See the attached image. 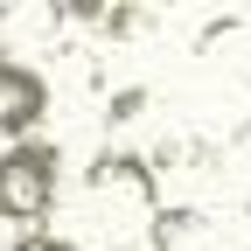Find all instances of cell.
<instances>
[{"label": "cell", "mask_w": 251, "mask_h": 251, "mask_svg": "<svg viewBox=\"0 0 251 251\" xmlns=\"http://www.w3.org/2000/svg\"><path fill=\"white\" fill-rule=\"evenodd\" d=\"M119 251H133V244H119Z\"/></svg>", "instance_id": "ba28073f"}, {"label": "cell", "mask_w": 251, "mask_h": 251, "mask_svg": "<svg viewBox=\"0 0 251 251\" xmlns=\"http://www.w3.org/2000/svg\"><path fill=\"white\" fill-rule=\"evenodd\" d=\"M63 28H70V7L63 0H14V7H0V56L21 63V56L63 42Z\"/></svg>", "instance_id": "3957f363"}, {"label": "cell", "mask_w": 251, "mask_h": 251, "mask_svg": "<svg viewBox=\"0 0 251 251\" xmlns=\"http://www.w3.org/2000/svg\"><path fill=\"white\" fill-rule=\"evenodd\" d=\"M202 237H209V216H202V209H153L147 251H196Z\"/></svg>", "instance_id": "5b68a950"}, {"label": "cell", "mask_w": 251, "mask_h": 251, "mask_svg": "<svg viewBox=\"0 0 251 251\" xmlns=\"http://www.w3.org/2000/svg\"><path fill=\"white\" fill-rule=\"evenodd\" d=\"M0 63H7V56H0Z\"/></svg>", "instance_id": "9c48e42d"}, {"label": "cell", "mask_w": 251, "mask_h": 251, "mask_svg": "<svg viewBox=\"0 0 251 251\" xmlns=\"http://www.w3.org/2000/svg\"><path fill=\"white\" fill-rule=\"evenodd\" d=\"M7 251H77V237H63V230H21Z\"/></svg>", "instance_id": "52a82bcc"}, {"label": "cell", "mask_w": 251, "mask_h": 251, "mask_svg": "<svg viewBox=\"0 0 251 251\" xmlns=\"http://www.w3.org/2000/svg\"><path fill=\"white\" fill-rule=\"evenodd\" d=\"M63 188V147L56 140H21L0 153V224H28L35 230L42 216L56 209Z\"/></svg>", "instance_id": "6da1fadb"}, {"label": "cell", "mask_w": 251, "mask_h": 251, "mask_svg": "<svg viewBox=\"0 0 251 251\" xmlns=\"http://www.w3.org/2000/svg\"><path fill=\"white\" fill-rule=\"evenodd\" d=\"M147 105H153V91H147V84H119L112 98H105V112H98V119L112 126V133H119V126H133V119H147Z\"/></svg>", "instance_id": "8992f818"}, {"label": "cell", "mask_w": 251, "mask_h": 251, "mask_svg": "<svg viewBox=\"0 0 251 251\" xmlns=\"http://www.w3.org/2000/svg\"><path fill=\"white\" fill-rule=\"evenodd\" d=\"M42 119H49V77L35 63H0V133L21 147V140H35Z\"/></svg>", "instance_id": "7a4b0ae2"}, {"label": "cell", "mask_w": 251, "mask_h": 251, "mask_svg": "<svg viewBox=\"0 0 251 251\" xmlns=\"http://www.w3.org/2000/svg\"><path fill=\"white\" fill-rule=\"evenodd\" d=\"M91 196H119V202H153V161L133 147H98V161L84 168Z\"/></svg>", "instance_id": "277c9868"}]
</instances>
